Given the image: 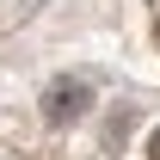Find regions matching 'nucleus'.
I'll return each instance as SVG.
<instances>
[{"instance_id":"obj_1","label":"nucleus","mask_w":160,"mask_h":160,"mask_svg":"<svg viewBox=\"0 0 160 160\" xmlns=\"http://www.w3.org/2000/svg\"><path fill=\"white\" fill-rule=\"evenodd\" d=\"M80 111H86V86H56L49 105H43V117H49V123H74Z\"/></svg>"},{"instance_id":"obj_2","label":"nucleus","mask_w":160,"mask_h":160,"mask_svg":"<svg viewBox=\"0 0 160 160\" xmlns=\"http://www.w3.org/2000/svg\"><path fill=\"white\" fill-rule=\"evenodd\" d=\"M148 160H160V129H154V136H148Z\"/></svg>"}]
</instances>
